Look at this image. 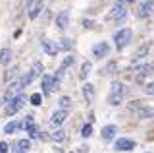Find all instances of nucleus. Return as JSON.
Masks as SVG:
<instances>
[{"label": "nucleus", "mask_w": 154, "mask_h": 153, "mask_svg": "<svg viewBox=\"0 0 154 153\" xmlns=\"http://www.w3.org/2000/svg\"><path fill=\"white\" fill-rule=\"evenodd\" d=\"M123 95H125L123 83L112 82V85H110V95H108V103L110 105H119V103L123 101Z\"/></svg>", "instance_id": "obj_1"}, {"label": "nucleus", "mask_w": 154, "mask_h": 153, "mask_svg": "<svg viewBox=\"0 0 154 153\" xmlns=\"http://www.w3.org/2000/svg\"><path fill=\"white\" fill-rule=\"evenodd\" d=\"M129 109H131L139 118H152L154 116V109L148 107V105L143 103V101H133L131 105H129Z\"/></svg>", "instance_id": "obj_2"}, {"label": "nucleus", "mask_w": 154, "mask_h": 153, "mask_svg": "<svg viewBox=\"0 0 154 153\" xmlns=\"http://www.w3.org/2000/svg\"><path fill=\"white\" fill-rule=\"evenodd\" d=\"M129 0H118V2L112 6V10L108 12V20H122L127 12V6H129Z\"/></svg>", "instance_id": "obj_3"}, {"label": "nucleus", "mask_w": 154, "mask_h": 153, "mask_svg": "<svg viewBox=\"0 0 154 153\" xmlns=\"http://www.w3.org/2000/svg\"><path fill=\"white\" fill-rule=\"evenodd\" d=\"M131 37H133V31L129 29V27L116 31V33H114L116 47H118V49H123V47H127V45H129V41H131Z\"/></svg>", "instance_id": "obj_4"}, {"label": "nucleus", "mask_w": 154, "mask_h": 153, "mask_svg": "<svg viewBox=\"0 0 154 153\" xmlns=\"http://www.w3.org/2000/svg\"><path fill=\"white\" fill-rule=\"evenodd\" d=\"M23 105H25V97H23V95H17V97L10 99V101L6 103V109H4V111H6L8 116H12V114H16Z\"/></svg>", "instance_id": "obj_5"}, {"label": "nucleus", "mask_w": 154, "mask_h": 153, "mask_svg": "<svg viewBox=\"0 0 154 153\" xmlns=\"http://www.w3.org/2000/svg\"><path fill=\"white\" fill-rule=\"evenodd\" d=\"M58 85H60V82H56L52 76H48V74L42 76V91H45L46 95H48V93H52L54 89H58Z\"/></svg>", "instance_id": "obj_6"}, {"label": "nucleus", "mask_w": 154, "mask_h": 153, "mask_svg": "<svg viewBox=\"0 0 154 153\" xmlns=\"http://www.w3.org/2000/svg\"><path fill=\"white\" fill-rule=\"evenodd\" d=\"M152 12H154V0H146V2H143L141 6H139L137 16L139 18H148Z\"/></svg>", "instance_id": "obj_7"}, {"label": "nucleus", "mask_w": 154, "mask_h": 153, "mask_svg": "<svg viewBox=\"0 0 154 153\" xmlns=\"http://www.w3.org/2000/svg\"><path fill=\"white\" fill-rule=\"evenodd\" d=\"M21 85H19V82H14V83H10V87L6 89V93H4V101H10V99H14V97H17L19 91H21Z\"/></svg>", "instance_id": "obj_8"}, {"label": "nucleus", "mask_w": 154, "mask_h": 153, "mask_svg": "<svg viewBox=\"0 0 154 153\" xmlns=\"http://www.w3.org/2000/svg\"><path fill=\"white\" fill-rule=\"evenodd\" d=\"M41 47H42V50H45L46 54H50V56H54L56 52L60 50L56 43H54V41H50V39H46V37H45V39H41Z\"/></svg>", "instance_id": "obj_9"}, {"label": "nucleus", "mask_w": 154, "mask_h": 153, "mask_svg": "<svg viewBox=\"0 0 154 153\" xmlns=\"http://www.w3.org/2000/svg\"><path fill=\"white\" fill-rule=\"evenodd\" d=\"M42 12V0H33L31 4H29V18H31V20H37L38 18V14Z\"/></svg>", "instance_id": "obj_10"}, {"label": "nucleus", "mask_w": 154, "mask_h": 153, "mask_svg": "<svg viewBox=\"0 0 154 153\" xmlns=\"http://www.w3.org/2000/svg\"><path fill=\"white\" fill-rule=\"evenodd\" d=\"M116 149L118 151H131V149H135V142L127 140V138H119L116 142Z\"/></svg>", "instance_id": "obj_11"}, {"label": "nucleus", "mask_w": 154, "mask_h": 153, "mask_svg": "<svg viewBox=\"0 0 154 153\" xmlns=\"http://www.w3.org/2000/svg\"><path fill=\"white\" fill-rule=\"evenodd\" d=\"M108 52H110L108 43H98V45H94V47H93V56H96V58L108 56Z\"/></svg>", "instance_id": "obj_12"}, {"label": "nucleus", "mask_w": 154, "mask_h": 153, "mask_svg": "<svg viewBox=\"0 0 154 153\" xmlns=\"http://www.w3.org/2000/svg\"><path fill=\"white\" fill-rule=\"evenodd\" d=\"M133 72L139 76V80L143 78V76H150L152 72H154V66L152 64H143V66H135L133 68Z\"/></svg>", "instance_id": "obj_13"}, {"label": "nucleus", "mask_w": 154, "mask_h": 153, "mask_svg": "<svg viewBox=\"0 0 154 153\" xmlns=\"http://www.w3.org/2000/svg\"><path fill=\"white\" fill-rule=\"evenodd\" d=\"M81 91H83V97L87 99V103H93L94 101V85L93 83H83Z\"/></svg>", "instance_id": "obj_14"}, {"label": "nucleus", "mask_w": 154, "mask_h": 153, "mask_svg": "<svg viewBox=\"0 0 154 153\" xmlns=\"http://www.w3.org/2000/svg\"><path fill=\"white\" fill-rule=\"evenodd\" d=\"M116 132H118V128H116L114 124H108V126H104V128H102V140H104V142L114 140Z\"/></svg>", "instance_id": "obj_15"}, {"label": "nucleus", "mask_w": 154, "mask_h": 153, "mask_svg": "<svg viewBox=\"0 0 154 153\" xmlns=\"http://www.w3.org/2000/svg\"><path fill=\"white\" fill-rule=\"evenodd\" d=\"M66 116H67L66 111H56L54 114H52V118H50V124L52 126H60V124L66 120Z\"/></svg>", "instance_id": "obj_16"}, {"label": "nucleus", "mask_w": 154, "mask_h": 153, "mask_svg": "<svg viewBox=\"0 0 154 153\" xmlns=\"http://www.w3.org/2000/svg\"><path fill=\"white\" fill-rule=\"evenodd\" d=\"M67 18H69V16H67L66 10H62V12L56 16V25L60 27V29H66V27H67Z\"/></svg>", "instance_id": "obj_17"}, {"label": "nucleus", "mask_w": 154, "mask_h": 153, "mask_svg": "<svg viewBox=\"0 0 154 153\" xmlns=\"http://www.w3.org/2000/svg\"><path fill=\"white\" fill-rule=\"evenodd\" d=\"M27 134L33 138V140H41V138H45V136H42V132H41V128H38L37 124H31V126L27 128Z\"/></svg>", "instance_id": "obj_18"}, {"label": "nucleus", "mask_w": 154, "mask_h": 153, "mask_svg": "<svg viewBox=\"0 0 154 153\" xmlns=\"http://www.w3.org/2000/svg\"><path fill=\"white\" fill-rule=\"evenodd\" d=\"M10 60H12V50H10V49H2V50H0V64L8 66Z\"/></svg>", "instance_id": "obj_19"}, {"label": "nucleus", "mask_w": 154, "mask_h": 153, "mask_svg": "<svg viewBox=\"0 0 154 153\" xmlns=\"http://www.w3.org/2000/svg\"><path fill=\"white\" fill-rule=\"evenodd\" d=\"M91 70H93V64H91L89 60H85L83 64H81V72H79V76H81V78H87V76L91 74Z\"/></svg>", "instance_id": "obj_20"}, {"label": "nucleus", "mask_w": 154, "mask_h": 153, "mask_svg": "<svg viewBox=\"0 0 154 153\" xmlns=\"http://www.w3.org/2000/svg\"><path fill=\"white\" fill-rule=\"evenodd\" d=\"M148 50H150V45H143L141 49H139V50H137V52H135V54H133V58H135V60L143 58L144 54H148Z\"/></svg>", "instance_id": "obj_21"}, {"label": "nucleus", "mask_w": 154, "mask_h": 153, "mask_svg": "<svg viewBox=\"0 0 154 153\" xmlns=\"http://www.w3.org/2000/svg\"><path fill=\"white\" fill-rule=\"evenodd\" d=\"M19 128V122H16V120H12V122H8L6 126H4V134H14Z\"/></svg>", "instance_id": "obj_22"}, {"label": "nucleus", "mask_w": 154, "mask_h": 153, "mask_svg": "<svg viewBox=\"0 0 154 153\" xmlns=\"http://www.w3.org/2000/svg\"><path fill=\"white\" fill-rule=\"evenodd\" d=\"M60 111H66L67 112V109H69L71 107V99L69 97H67V95H64V97H60Z\"/></svg>", "instance_id": "obj_23"}, {"label": "nucleus", "mask_w": 154, "mask_h": 153, "mask_svg": "<svg viewBox=\"0 0 154 153\" xmlns=\"http://www.w3.org/2000/svg\"><path fill=\"white\" fill-rule=\"evenodd\" d=\"M31 124H35V118H33L31 114H29V116H25V118H23L21 122H19V128H23V130H27V128L31 126Z\"/></svg>", "instance_id": "obj_24"}, {"label": "nucleus", "mask_w": 154, "mask_h": 153, "mask_svg": "<svg viewBox=\"0 0 154 153\" xmlns=\"http://www.w3.org/2000/svg\"><path fill=\"white\" fill-rule=\"evenodd\" d=\"M33 80H35V78H33V74H31V72H27V74L23 76L21 80H19V85H21V87H25V85H29Z\"/></svg>", "instance_id": "obj_25"}, {"label": "nucleus", "mask_w": 154, "mask_h": 153, "mask_svg": "<svg viewBox=\"0 0 154 153\" xmlns=\"http://www.w3.org/2000/svg\"><path fill=\"white\" fill-rule=\"evenodd\" d=\"M71 47H73V41H71V39H67V37H64V39H62V43H60V47H58V49H64V50H69Z\"/></svg>", "instance_id": "obj_26"}, {"label": "nucleus", "mask_w": 154, "mask_h": 153, "mask_svg": "<svg viewBox=\"0 0 154 153\" xmlns=\"http://www.w3.org/2000/svg\"><path fill=\"white\" fill-rule=\"evenodd\" d=\"M31 74H33V78H37V76H41V74H42V64H41V62H35V64H33Z\"/></svg>", "instance_id": "obj_27"}, {"label": "nucleus", "mask_w": 154, "mask_h": 153, "mask_svg": "<svg viewBox=\"0 0 154 153\" xmlns=\"http://www.w3.org/2000/svg\"><path fill=\"white\" fill-rule=\"evenodd\" d=\"M73 62H75V58H73V56H66V58H64V62H62V66H60V70L64 72L66 68H69V66L73 64Z\"/></svg>", "instance_id": "obj_28"}, {"label": "nucleus", "mask_w": 154, "mask_h": 153, "mask_svg": "<svg viewBox=\"0 0 154 153\" xmlns=\"http://www.w3.org/2000/svg\"><path fill=\"white\" fill-rule=\"evenodd\" d=\"M52 140L54 142H64L66 140V132L64 130H56L54 134H52Z\"/></svg>", "instance_id": "obj_29"}, {"label": "nucleus", "mask_w": 154, "mask_h": 153, "mask_svg": "<svg viewBox=\"0 0 154 153\" xmlns=\"http://www.w3.org/2000/svg\"><path fill=\"white\" fill-rule=\"evenodd\" d=\"M16 145H17L21 151H27V149H31V142H29V140H19V142L16 143Z\"/></svg>", "instance_id": "obj_30"}, {"label": "nucleus", "mask_w": 154, "mask_h": 153, "mask_svg": "<svg viewBox=\"0 0 154 153\" xmlns=\"http://www.w3.org/2000/svg\"><path fill=\"white\" fill-rule=\"evenodd\" d=\"M29 101H31V105H35V107H38V105L42 103V95H41V93H33Z\"/></svg>", "instance_id": "obj_31"}, {"label": "nucleus", "mask_w": 154, "mask_h": 153, "mask_svg": "<svg viewBox=\"0 0 154 153\" xmlns=\"http://www.w3.org/2000/svg\"><path fill=\"white\" fill-rule=\"evenodd\" d=\"M91 134H93V124H85V126L81 128V136H83V138H89Z\"/></svg>", "instance_id": "obj_32"}, {"label": "nucleus", "mask_w": 154, "mask_h": 153, "mask_svg": "<svg viewBox=\"0 0 154 153\" xmlns=\"http://www.w3.org/2000/svg\"><path fill=\"white\" fill-rule=\"evenodd\" d=\"M144 91H146L148 95H154V82H152V83H146V85H144Z\"/></svg>", "instance_id": "obj_33"}, {"label": "nucleus", "mask_w": 154, "mask_h": 153, "mask_svg": "<svg viewBox=\"0 0 154 153\" xmlns=\"http://www.w3.org/2000/svg\"><path fill=\"white\" fill-rule=\"evenodd\" d=\"M0 153H8V143L6 142H0Z\"/></svg>", "instance_id": "obj_34"}, {"label": "nucleus", "mask_w": 154, "mask_h": 153, "mask_svg": "<svg viewBox=\"0 0 154 153\" xmlns=\"http://www.w3.org/2000/svg\"><path fill=\"white\" fill-rule=\"evenodd\" d=\"M83 25H85V27H93V21H87V20H85V21H83Z\"/></svg>", "instance_id": "obj_35"}, {"label": "nucleus", "mask_w": 154, "mask_h": 153, "mask_svg": "<svg viewBox=\"0 0 154 153\" xmlns=\"http://www.w3.org/2000/svg\"><path fill=\"white\" fill-rule=\"evenodd\" d=\"M12 153H23V151H21V149H19V147L16 145V147H14V149H12Z\"/></svg>", "instance_id": "obj_36"}]
</instances>
